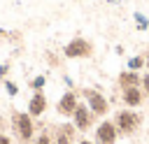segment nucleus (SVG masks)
I'll list each match as a JSON object with an SVG mask.
<instances>
[{
  "mask_svg": "<svg viewBox=\"0 0 149 144\" xmlns=\"http://www.w3.org/2000/svg\"><path fill=\"white\" fill-rule=\"evenodd\" d=\"M35 144H54V135L49 130H42L37 137H35Z\"/></svg>",
  "mask_w": 149,
  "mask_h": 144,
  "instance_id": "nucleus-13",
  "label": "nucleus"
},
{
  "mask_svg": "<svg viewBox=\"0 0 149 144\" xmlns=\"http://www.w3.org/2000/svg\"><path fill=\"white\" fill-rule=\"evenodd\" d=\"M7 70H9V63H2V65H0V79L7 74Z\"/></svg>",
  "mask_w": 149,
  "mask_h": 144,
  "instance_id": "nucleus-19",
  "label": "nucleus"
},
{
  "mask_svg": "<svg viewBox=\"0 0 149 144\" xmlns=\"http://www.w3.org/2000/svg\"><path fill=\"white\" fill-rule=\"evenodd\" d=\"M47 95H44V91H35L33 95H30V100H28V114L33 116V118H40L44 111H47Z\"/></svg>",
  "mask_w": 149,
  "mask_h": 144,
  "instance_id": "nucleus-9",
  "label": "nucleus"
},
{
  "mask_svg": "<svg viewBox=\"0 0 149 144\" xmlns=\"http://www.w3.org/2000/svg\"><path fill=\"white\" fill-rule=\"evenodd\" d=\"M44 84H47V77H44V74H40V77H35V79L30 81V88H33V91H42V88H44Z\"/></svg>",
  "mask_w": 149,
  "mask_h": 144,
  "instance_id": "nucleus-15",
  "label": "nucleus"
},
{
  "mask_svg": "<svg viewBox=\"0 0 149 144\" xmlns=\"http://www.w3.org/2000/svg\"><path fill=\"white\" fill-rule=\"evenodd\" d=\"M93 51H95V46H93V42L91 39H86V37H72L65 46H63V56L65 58H91L93 56Z\"/></svg>",
  "mask_w": 149,
  "mask_h": 144,
  "instance_id": "nucleus-4",
  "label": "nucleus"
},
{
  "mask_svg": "<svg viewBox=\"0 0 149 144\" xmlns=\"http://www.w3.org/2000/svg\"><path fill=\"white\" fill-rule=\"evenodd\" d=\"M107 2H114V5H116V2H119V0H107Z\"/></svg>",
  "mask_w": 149,
  "mask_h": 144,
  "instance_id": "nucleus-22",
  "label": "nucleus"
},
{
  "mask_svg": "<svg viewBox=\"0 0 149 144\" xmlns=\"http://www.w3.org/2000/svg\"><path fill=\"white\" fill-rule=\"evenodd\" d=\"M144 63H147V56H133V58H128V70L140 72L144 67Z\"/></svg>",
  "mask_w": 149,
  "mask_h": 144,
  "instance_id": "nucleus-12",
  "label": "nucleus"
},
{
  "mask_svg": "<svg viewBox=\"0 0 149 144\" xmlns=\"http://www.w3.org/2000/svg\"><path fill=\"white\" fill-rule=\"evenodd\" d=\"M51 135H54V144H74L77 128L74 123H61L51 128Z\"/></svg>",
  "mask_w": 149,
  "mask_h": 144,
  "instance_id": "nucleus-8",
  "label": "nucleus"
},
{
  "mask_svg": "<svg viewBox=\"0 0 149 144\" xmlns=\"http://www.w3.org/2000/svg\"><path fill=\"white\" fill-rule=\"evenodd\" d=\"M114 125H116V130H119V137H130V135H135L137 130H140V125H142V114L140 111H135V109H130V107H123V109H119L116 114H114Z\"/></svg>",
  "mask_w": 149,
  "mask_h": 144,
  "instance_id": "nucleus-2",
  "label": "nucleus"
},
{
  "mask_svg": "<svg viewBox=\"0 0 149 144\" xmlns=\"http://www.w3.org/2000/svg\"><path fill=\"white\" fill-rule=\"evenodd\" d=\"M95 118H98V116L88 109V105H86V102H79V105H77V109H74V114H72V123H74V128H77L79 132L91 130Z\"/></svg>",
  "mask_w": 149,
  "mask_h": 144,
  "instance_id": "nucleus-6",
  "label": "nucleus"
},
{
  "mask_svg": "<svg viewBox=\"0 0 149 144\" xmlns=\"http://www.w3.org/2000/svg\"><path fill=\"white\" fill-rule=\"evenodd\" d=\"M140 88L144 91V95H149V72L142 74V84H140Z\"/></svg>",
  "mask_w": 149,
  "mask_h": 144,
  "instance_id": "nucleus-17",
  "label": "nucleus"
},
{
  "mask_svg": "<svg viewBox=\"0 0 149 144\" xmlns=\"http://www.w3.org/2000/svg\"><path fill=\"white\" fill-rule=\"evenodd\" d=\"M135 21H137V30H147L149 28V21L142 12H135Z\"/></svg>",
  "mask_w": 149,
  "mask_h": 144,
  "instance_id": "nucleus-14",
  "label": "nucleus"
},
{
  "mask_svg": "<svg viewBox=\"0 0 149 144\" xmlns=\"http://www.w3.org/2000/svg\"><path fill=\"white\" fill-rule=\"evenodd\" d=\"M0 144H14V142L9 139V135H5V132H0Z\"/></svg>",
  "mask_w": 149,
  "mask_h": 144,
  "instance_id": "nucleus-18",
  "label": "nucleus"
},
{
  "mask_svg": "<svg viewBox=\"0 0 149 144\" xmlns=\"http://www.w3.org/2000/svg\"><path fill=\"white\" fill-rule=\"evenodd\" d=\"M144 67H147V72H149V56H147V63H144Z\"/></svg>",
  "mask_w": 149,
  "mask_h": 144,
  "instance_id": "nucleus-21",
  "label": "nucleus"
},
{
  "mask_svg": "<svg viewBox=\"0 0 149 144\" xmlns=\"http://www.w3.org/2000/svg\"><path fill=\"white\" fill-rule=\"evenodd\" d=\"M0 35H5V33H2V30H0Z\"/></svg>",
  "mask_w": 149,
  "mask_h": 144,
  "instance_id": "nucleus-23",
  "label": "nucleus"
},
{
  "mask_svg": "<svg viewBox=\"0 0 149 144\" xmlns=\"http://www.w3.org/2000/svg\"><path fill=\"white\" fill-rule=\"evenodd\" d=\"M5 88H7L9 95H16V93H19V86H16L14 81H5Z\"/></svg>",
  "mask_w": 149,
  "mask_h": 144,
  "instance_id": "nucleus-16",
  "label": "nucleus"
},
{
  "mask_svg": "<svg viewBox=\"0 0 149 144\" xmlns=\"http://www.w3.org/2000/svg\"><path fill=\"white\" fill-rule=\"evenodd\" d=\"M144 91L140 88V86H133V88H126V91H121V102L126 105V107H130V109H135V107H140L142 102H144Z\"/></svg>",
  "mask_w": 149,
  "mask_h": 144,
  "instance_id": "nucleus-10",
  "label": "nucleus"
},
{
  "mask_svg": "<svg viewBox=\"0 0 149 144\" xmlns=\"http://www.w3.org/2000/svg\"><path fill=\"white\" fill-rule=\"evenodd\" d=\"M77 144H93V142H91V139H79Z\"/></svg>",
  "mask_w": 149,
  "mask_h": 144,
  "instance_id": "nucleus-20",
  "label": "nucleus"
},
{
  "mask_svg": "<svg viewBox=\"0 0 149 144\" xmlns=\"http://www.w3.org/2000/svg\"><path fill=\"white\" fill-rule=\"evenodd\" d=\"M116 84H119V88H121V91L133 88V86H140V84H142V74H140V72H135V70H128V67H126L123 72H119Z\"/></svg>",
  "mask_w": 149,
  "mask_h": 144,
  "instance_id": "nucleus-11",
  "label": "nucleus"
},
{
  "mask_svg": "<svg viewBox=\"0 0 149 144\" xmlns=\"http://www.w3.org/2000/svg\"><path fill=\"white\" fill-rule=\"evenodd\" d=\"M9 125H12V132L14 137L21 142V144H30L35 139V121L28 111H12L9 116Z\"/></svg>",
  "mask_w": 149,
  "mask_h": 144,
  "instance_id": "nucleus-1",
  "label": "nucleus"
},
{
  "mask_svg": "<svg viewBox=\"0 0 149 144\" xmlns=\"http://www.w3.org/2000/svg\"><path fill=\"white\" fill-rule=\"evenodd\" d=\"M119 139V130L114 125L112 118H102L95 125V135H93V144H116Z\"/></svg>",
  "mask_w": 149,
  "mask_h": 144,
  "instance_id": "nucleus-5",
  "label": "nucleus"
},
{
  "mask_svg": "<svg viewBox=\"0 0 149 144\" xmlns=\"http://www.w3.org/2000/svg\"><path fill=\"white\" fill-rule=\"evenodd\" d=\"M79 95H84L88 109H91L98 118H105V116L109 114V100H107L100 91H95V88H81Z\"/></svg>",
  "mask_w": 149,
  "mask_h": 144,
  "instance_id": "nucleus-3",
  "label": "nucleus"
},
{
  "mask_svg": "<svg viewBox=\"0 0 149 144\" xmlns=\"http://www.w3.org/2000/svg\"><path fill=\"white\" fill-rule=\"evenodd\" d=\"M77 105H79V91L70 88V91H65V93L61 95V100L56 102V111H58L61 116H70V118H72Z\"/></svg>",
  "mask_w": 149,
  "mask_h": 144,
  "instance_id": "nucleus-7",
  "label": "nucleus"
}]
</instances>
